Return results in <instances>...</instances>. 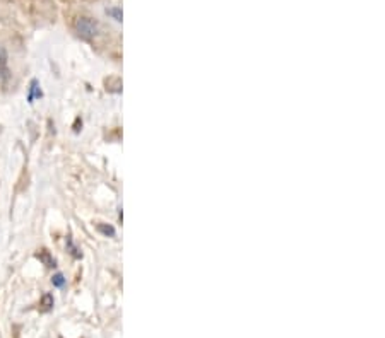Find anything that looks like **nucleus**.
Returning a JSON list of instances; mask_svg holds the SVG:
<instances>
[{"label": "nucleus", "instance_id": "nucleus-4", "mask_svg": "<svg viewBox=\"0 0 385 338\" xmlns=\"http://www.w3.org/2000/svg\"><path fill=\"white\" fill-rule=\"evenodd\" d=\"M42 306H43V310H45V311H48L50 308L53 306V297L50 296V294H45V296H43Z\"/></svg>", "mask_w": 385, "mask_h": 338}, {"label": "nucleus", "instance_id": "nucleus-7", "mask_svg": "<svg viewBox=\"0 0 385 338\" xmlns=\"http://www.w3.org/2000/svg\"><path fill=\"white\" fill-rule=\"evenodd\" d=\"M52 283H53V285H55V287H64V283H65L64 275H62V274H57L55 277L52 279Z\"/></svg>", "mask_w": 385, "mask_h": 338}, {"label": "nucleus", "instance_id": "nucleus-2", "mask_svg": "<svg viewBox=\"0 0 385 338\" xmlns=\"http://www.w3.org/2000/svg\"><path fill=\"white\" fill-rule=\"evenodd\" d=\"M42 91H39L38 87V81H33L31 82V87H30V96H28V100H30V103L36 100V97H42Z\"/></svg>", "mask_w": 385, "mask_h": 338}, {"label": "nucleus", "instance_id": "nucleus-8", "mask_svg": "<svg viewBox=\"0 0 385 338\" xmlns=\"http://www.w3.org/2000/svg\"><path fill=\"white\" fill-rule=\"evenodd\" d=\"M6 64H7V53H6V50L0 48V71L6 68Z\"/></svg>", "mask_w": 385, "mask_h": 338}, {"label": "nucleus", "instance_id": "nucleus-1", "mask_svg": "<svg viewBox=\"0 0 385 338\" xmlns=\"http://www.w3.org/2000/svg\"><path fill=\"white\" fill-rule=\"evenodd\" d=\"M75 31L82 39H93L100 31V26H98L96 21L89 19V17H81L75 23Z\"/></svg>", "mask_w": 385, "mask_h": 338}, {"label": "nucleus", "instance_id": "nucleus-6", "mask_svg": "<svg viewBox=\"0 0 385 338\" xmlns=\"http://www.w3.org/2000/svg\"><path fill=\"white\" fill-rule=\"evenodd\" d=\"M98 229H100L103 234H107V236H115V229L114 227H110V225H103V224H100L98 225Z\"/></svg>", "mask_w": 385, "mask_h": 338}, {"label": "nucleus", "instance_id": "nucleus-5", "mask_svg": "<svg viewBox=\"0 0 385 338\" xmlns=\"http://www.w3.org/2000/svg\"><path fill=\"white\" fill-rule=\"evenodd\" d=\"M107 14H110V16L114 17L115 21L122 23V10H120V9H108Z\"/></svg>", "mask_w": 385, "mask_h": 338}, {"label": "nucleus", "instance_id": "nucleus-3", "mask_svg": "<svg viewBox=\"0 0 385 338\" xmlns=\"http://www.w3.org/2000/svg\"><path fill=\"white\" fill-rule=\"evenodd\" d=\"M38 258H39V260H42V261H45L46 267H55V261H53L52 258H50L48 252H45V250H43V252H39V253H38Z\"/></svg>", "mask_w": 385, "mask_h": 338}]
</instances>
